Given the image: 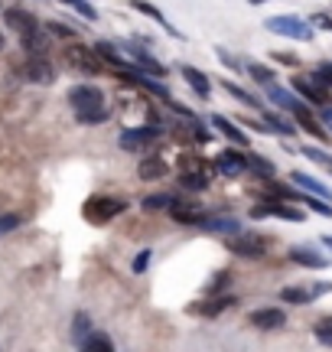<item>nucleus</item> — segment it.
<instances>
[{"label": "nucleus", "mask_w": 332, "mask_h": 352, "mask_svg": "<svg viewBox=\"0 0 332 352\" xmlns=\"http://www.w3.org/2000/svg\"><path fill=\"white\" fill-rule=\"evenodd\" d=\"M294 91L303 95L307 101H313V104H326V101H329V88L316 85L313 78H294Z\"/></svg>", "instance_id": "obj_18"}, {"label": "nucleus", "mask_w": 332, "mask_h": 352, "mask_svg": "<svg viewBox=\"0 0 332 352\" xmlns=\"http://www.w3.org/2000/svg\"><path fill=\"white\" fill-rule=\"evenodd\" d=\"M192 127H195V131H192V138L199 140V144H209V140H212V131H205L202 124H192Z\"/></svg>", "instance_id": "obj_43"}, {"label": "nucleus", "mask_w": 332, "mask_h": 352, "mask_svg": "<svg viewBox=\"0 0 332 352\" xmlns=\"http://www.w3.org/2000/svg\"><path fill=\"white\" fill-rule=\"evenodd\" d=\"M0 50H3V33H0Z\"/></svg>", "instance_id": "obj_49"}, {"label": "nucleus", "mask_w": 332, "mask_h": 352, "mask_svg": "<svg viewBox=\"0 0 332 352\" xmlns=\"http://www.w3.org/2000/svg\"><path fill=\"white\" fill-rule=\"evenodd\" d=\"M309 23H320L322 30H329V33H332V16H326V13H320V16H313Z\"/></svg>", "instance_id": "obj_44"}, {"label": "nucleus", "mask_w": 332, "mask_h": 352, "mask_svg": "<svg viewBox=\"0 0 332 352\" xmlns=\"http://www.w3.org/2000/svg\"><path fill=\"white\" fill-rule=\"evenodd\" d=\"M23 78L26 82H36V85H52L56 82V69H52V63L46 56H29L23 69Z\"/></svg>", "instance_id": "obj_9"}, {"label": "nucleus", "mask_w": 332, "mask_h": 352, "mask_svg": "<svg viewBox=\"0 0 332 352\" xmlns=\"http://www.w3.org/2000/svg\"><path fill=\"white\" fill-rule=\"evenodd\" d=\"M130 56H134V59H137V63H141V69L143 72H150V76H166V69H163V63H156L154 56H150V52H143L141 46H130Z\"/></svg>", "instance_id": "obj_24"}, {"label": "nucleus", "mask_w": 332, "mask_h": 352, "mask_svg": "<svg viewBox=\"0 0 332 352\" xmlns=\"http://www.w3.org/2000/svg\"><path fill=\"white\" fill-rule=\"evenodd\" d=\"M212 170H215V166H209L202 157H192V153L179 157V173H205V176H212Z\"/></svg>", "instance_id": "obj_26"}, {"label": "nucleus", "mask_w": 332, "mask_h": 352, "mask_svg": "<svg viewBox=\"0 0 332 352\" xmlns=\"http://www.w3.org/2000/svg\"><path fill=\"white\" fill-rule=\"evenodd\" d=\"M130 7H134V10H141V13H147V16H150V20H156V23L163 26L166 33H169V36H179L176 30H173V23H166L163 10H156L154 3H147V0H130Z\"/></svg>", "instance_id": "obj_23"}, {"label": "nucleus", "mask_w": 332, "mask_h": 352, "mask_svg": "<svg viewBox=\"0 0 332 352\" xmlns=\"http://www.w3.org/2000/svg\"><path fill=\"white\" fill-rule=\"evenodd\" d=\"M329 173H332V166H329Z\"/></svg>", "instance_id": "obj_50"}, {"label": "nucleus", "mask_w": 332, "mask_h": 352, "mask_svg": "<svg viewBox=\"0 0 332 352\" xmlns=\"http://www.w3.org/2000/svg\"><path fill=\"white\" fill-rule=\"evenodd\" d=\"M225 284H228V271H218V274H215V280L209 284V294H218V290L225 287Z\"/></svg>", "instance_id": "obj_41"}, {"label": "nucleus", "mask_w": 332, "mask_h": 352, "mask_svg": "<svg viewBox=\"0 0 332 352\" xmlns=\"http://www.w3.org/2000/svg\"><path fill=\"white\" fill-rule=\"evenodd\" d=\"M281 300L283 303H309V300H316V297H313V287H283Z\"/></svg>", "instance_id": "obj_29"}, {"label": "nucleus", "mask_w": 332, "mask_h": 352, "mask_svg": "<svg viewBox=\"0 0 332 352\" xmlns=\"http://www.w3.org/2000/svg\"><path fill=\"white\" fill-rule=\"evenodd\" d=\"M244 69H248V76L254 78L257 85H270V82H274V69H268V65H261V63H248Z\"/></svg>", "instance_id": "obj_31"}, {"label": "nucleus", "mask_w": 332, "mask_h": 352, "mask_svg": "<svg viewBox=\"0 0 332 352\" xmlns=\"http://www.w3.org/2000/svg\"><path fill=\"white\" fill-rule=\"evenodd\" d=\"M78 349H85V352H111V349H115V342H111V336H108V333H88V336H85V342H82Z\"/></svg>", "instance_id": "obj_25"}, {"label": "nucleus", "mask_w": 332, "mask_h": 352, "mask_svg": "<svg viewBox=\"0 0 332 352\" xmlns=\"http://www.w3.org/2000/svg\"><path fill=\"white\" fill-rule=\"evenodd\" d=\"M264 121H268L270 131H277V134H287V138L300 131V127H294L290 121H287V118H281V114H264Z\"/></svg>", "instance_id": "obj_33"}, {"label": "nucleus", "mask_w": 332, "mask_h": 352, "mask_svg": "<svg viewBox=\"0 0 332 352\" xmlns=\"http://www.w3.org/2000/svg\"><path fill=\"white\" fill-rule=\"evenodd\" d=\"M20 43H23V52L26 56H46V50H49V30H29V33H23L20 36Z\"/></svg>", "instance_id": "obj_17"}, {"label": "nucleus", "mask_w": 332, "mask_h": 352, "mask_svg": "<svg viewBox=\"0 0 332 352\" xmlns=\"http://www.w3.org/2000/svg\"><path fill=\"white\" fill-rule=\"evenodd\" d=\"M209 124L218 127V134H222V138H228L235 147H248V134H244L235 121H228L225 114H212V118H209Z\"/></svg>", "instance_id": "obj_12"}, {"label": "nucleus", "mask_w": 332, "mask_h": 352, "mask_svg": "<svg viewBox=\"0 0 332 352\" xmlns=\"http://www.w3.org/2000/svg\"><path fill=\"white\" fill-rule=\"evenodd\" d=\"M20 215L13 212V215H0V235H7V232H13V228H20Z\"/></svg>", "instance_id": "obj_39"}, {"label": "nucleus", "mask_w": 332, "mask_h": 352, "mask_svg": "<svg viewBox=\"0 0 332 352\" xmlns=\"http://www.w3.org/2000/svg\"><path fill=\"white\" fill-rule=\"evenodd\" d=\"M290 261L303 264V267H316V271H322V267H329L332 264V258L320 254L316 248H309V245H296V248H290Z\"/></svg>", "instance_id": "obj_11"}, {"label": "nucleus", "mask_w": 332, "mask_h": 352, "mask_svg": "<svg viewBox=\"0 0 332 352\" xmlns=\"http://www.w3.org/2000/svg\"><path fill=\"white\" fill-rule=\"evenodd\" d=\"M290 179H294V186H300V189H307V192H313V196H322V199H329L332 202V189L326 186V183H320L316 176H309V173H290Z\"/></svg>", "instance_id": "obj_21"}, {"label": "nucleus", "mask_w": 332, "mask_h": 352, "mask_svg": "<svg viewBox=\"0 0 332 352\" xmlns=\"http://www.w3.org/2000/svg\"><path fill=\"white\" fill-rule=\"evenodd\" d=\"M209 183H212V176L205 173H179V186L189 189V192H202V189H209Z\"/></svg>", "instance_id": "obj_28"}, {"label": "nucleus", "mask_w": 332, "mask_h": 352, "mask_svg": "<svg viewBox=\"0 0 332 352\" xmlns=\"http://www.w3.org/2000/svg\"><path fill=\"white\" fill-rule=\"evenodd\" d=\"M322 124L332 131V104H326V108H322Z\"/></svg>", "instance_id": "obj_46"}, {"label": "nucleus", "mask_w": 332, "mask_h": 352, "mask_svg": "<svg viewBox=\"0 0 332 352\" xmlns=\"http://www.w3.org/2000/svg\"><path fill=\"white\" fill-rule=\"evenodd\" d=\"M65 59H69L72 69L85 72V76H98L104 69V59L95 50H88V46H69V50H65Z\"/></svg>", "instance_id": "obj_6"}, {"label": "nucleus", "mask_w": 332, "mask_h": 352, "mask_svg": "<svg viewBox=\"0 0 332 352\" xmlns=\"http://www.w3.org/2000/svg\"><path fill=\"white\" fill-rule=\"evenodd\" d=\"M3 23L10 26V30H16L20 36L39 26V23H36V16H33L29 10H23V7H7V10H3Z\"/></svg>", "instance_id": "obj_10"}, {"label": "nucleus", "mask_w": 332, "mask_h": 352, "mask_svg": "<svg viewBox=\"0 0 332 352\" xmlns=\"http://www.w3.org/2000/svg\"><path fill=\"white\" fill-rule=\"evenodd\" d=\"M268 215H274V219H287V222H303V212L300 209H294V206H287V199L283 202H257L254 209H251V219H268Z\"/></svg>", "instance_id": "obj_7"}, {"label": "nucleus", "mask_w": 332, "mask_h": 352, "mask_svg": "<svg viewBox=\"0 0 332 352\" xmlns=\"http://www.w3.org/2000/svg\"><path fill=\"white\" fill-rule=\"evenodd\" d=\"M169 215L176 219L179 226H199L205 215L192 206V202H179V199H173V206H169Z\"/></svg>", "instance_id": "obj_20"}, {"label": "nucleus", "mask_w": 332, "mask_h": 352, "mask_svg": "<svg viewBox=\"0 0 332 352\" xmlns=\"http://www.w3.org/2000/svg\"><path fill=\"white\" fill-rule=\"evenodd\" d=\"M150 258H154L150 248H143V252L134 258V267H130V271H134V274H143V271H147V264H150Z\"/></svg>", "instance_id": "obj_40"}, {"label": "nucleus", "mask_w": 332, "mask_h": 352, "mask_svg": "<svg viewBox=\"0 0 332 352\" xmlns=\"http://www.w3.org/2000/svg\"><path fill=\"white\" fill-rule=\"evenodd\" d=\"M169 173V164H166L163 157H143L141 166H137V176L147 179V183H156V179H163Z\"/></svg>", "instance_id": "obj_19"}, {"label": "nucleus", "mask_w": 332, "mask_h": 352, "mask_svg": "<svg viewBox=\"0 0 332 352\" xmlns=\"http://www.w3.org/2000/svg\"><path fill=\"white\" fill-rule=\"evenodd\" d=\"M59 3H65V7H72V10H75L78 16H85V20H98V10L91 7L88 0H59Z\"/></svg>", "instance_id": "obj_35"}, {"label": "nucleus", "mask_w": 332, "mask_h": 352, "mask_svg": "<svg viewBox=\"0 0 332 352\" xmlns=\"http://www.w3.org/2000/svg\"><path fill=\"white\" fill-rule=\"evenodd\" d=\"M199 228L205 232H218V235H235V232H241V222L235 219V215H205Z\"/></svg>", "instance_id": "obj_15"}, {"label": "nucleus", "mask_w": 332, "mask_h": 352, "mask_svg": "<svg viewBox=\"0 0 332 352\" xmlns=\"http://www.w3.org/2000/svg\"><path fill=\"white\" fill-rule=\"evenodd\" d=\"M228 252L238 254V258H264V252H268V239L251 235V232H235V235L228 239Z\"/></svg>", "instance_id": "obj_5"}, {"label": "nucleus", "mask_w": 332, "mask_h": 352, "mask_svg": "<svg viewBox=\"0 0 332 352\" xmlns=\"http://www.w3.org/2000/svg\"><path fill=\"white\" fill-rule=\"evenodd\" d=\"M313 333H316V340H320L322 346H329V349H332V316H322Z\"/></svg>", "instance_id": "obj_37"}, {"label": "nucleus", "mask_w": 332, "mask_h": 352, "mask_svg": "<svg viewBox=\"0 0 332 352\" xmlns=\"http://www.w3.org/2000/svg\"><path fill=\"white\" fill-rule=\"evenodd\" d=\"M69 104L75 111L78 124H102L108 121V98L98 85H72L69 88Z\"/></svg>", "instance_id": "obj_1"}, {"label": "nucleus", "mask_w": 332, "mask_h": 352, "mask_svg": "<svg viewBox=\"0 0 332 352\" xmlns=\"http://www.w3.org/2000/svg\"><path fill=\"white\" fill-rule=\"evenodd\" d=\"M231 303H235V297H228V294H225V297L205 300V303H199V307H192V310H195V314H202V316H218L222 310H228Z\"/></svg>", "instance_id": "obj_27"}, {"label": "nucleus", "mask_w": 332, "mask_h": 352, "mask_svg": "<svg viewBox=\"0 0 332 352\" xmlns=\"http://www.w3.org/2000/svg\"><path fill=\"white\" fill-rule=\"evenodd\" d=\"M264 26H268L270 33H277V36H287V39H300V43H309V39H313V23L300 20V16H294V13H281V16H270Z\"/></svg>", "instance_id": "obj_2"}, {"label": "nucleus", "mask_w": 332, "mask_h": 352, "mask_svg": "<svg viewBox=\"0 0 332 352\" xmlns=\"http://www.w3.org/2000/svg\"><path fill=\"white\" fill-rule=\"evenodd\" d=\"M248 3H251V7H261V3H268V0H248Z\"/></svg>", "instance_id": "obj_48"}, {"label": "nucleus", "mask_w": 332, "mask_h": 352, "mask_svg": "<svg viewBox=\"0 0 332 352\" xmlns=\"http://www.w3.org/2000/svg\"><path fill=\"white\" fill-rule=\"evenodd\" d=\"M268 88V98L277 104V108H283V111H294L296 104H300V98H296L294 91H287V88H281L277 82H270V85H264Z\"/></svg>", "instance_id": "obj_22"}, {"label": "nucleus", "mask_w": 332, "mask_h": 352, "mask_svg": "<svg viewBox=\"0 0 332 352\" xmlns=\"http://www.w3.org/2000/svg\"><path fill=\"white\" fill-rule=\"evenodd\" d=\"M290 114L296 118V124H300V131H307V134H313L316 140H329V134H326V127H320V121H316V118L309 114V108L303 104V101H300V104H296V108H294Z\"/></svg>", "instance_id": "obj_14"}, {"label": "nucleus", "mask_w": 332, "mask_h": 352, "mask_svg": "<svg viewBox=\"0 0 332 352\" xmlns=\"http://www.w3.org/2000/svg\"><path fill=\"white\" fill-rule=\"evenodd\" d=\"M225 91H228V95H235V98L241 101V104H248V108H261V101H257L254 95H251V91H244L241 85H235L231 78H228V82H225Z\"/></svg>", "instance_id": "obj_32"}, {"label": "nucleus", "mask_w": 332, "mask_h": 352, "mask_svg": "<svg viewBox=\"0 0 332 352\" xmlns=\"http://www.w3.org/2000/svg\"><path fill=\"white\" fill-rule=\"evenodd\" d=\"M88 333H91V320L85 314H75V320H72V340H75V346H82Z\"/></svg>", "instance_id": "obj_30"}, {"label": "nucleus", "mask_w": 332, "mask_h": 352, "mask_svg": "<svg viewBox=\"0 0 332 352\" xmlns=\"http://www.w3.org/2000/svg\"><path fill=\"white\" fill-rule=\"evenodd\" d=\"M179 72H182L186 85H189L199 98H209V95H212V82H209V76H205V72H199L195 65H179Z\"/></svg>", "instance_id": "obj_16"}, {"label": "nucleus", "mask_w": 332, "mask_h": 352, "mask_svg": "<svg viewBox=\"0 0 332 352\" xmlns=\"http://www.w3.org/2000/svg\"><path fill=\"white\" fill-rule=\"evenodd\" d=\"M251 323L257 329H281L287 323V310H277V307H261L251 314Z\"/></svg>", "instance_id": "obj_13"}, {"label": "nucleus", "mask_w": 332, "mask_h": 352, "mask_svg": "<svg viewBox=\"0 0 332 352\" xmlns=\"http://www.w3.org/2000/svg\"><path fill=\"white\" fill-rule=\"evenodd\" d=\"M322 245H326V248H332V235H326V239H322Z\"/></svg>", "instance_id": "obj_47"}, {"label": "nucleus", "mask_w": 332, "mask_h": 352, "mask_svg": "<svg viewBox=\"0 0 332 352\" xmlns=\"http://www.w3.org/2000/svg\"><path fill=\"white\" fill-rule=\"evenodd\" d=\"M169 206H173V196H169V192H154V196L143 199V209H147V212H160V209H169Z\"/></svg>", "instance_id": "obj_34"}, {"label": "nucleus", "mask_w": 332, "mask_h": 352, "mask_svg": "<svg viewBox=\"0 0 332 352\" xmlns=\"http://www.w3.org/2000/svg\"><path fill=\"white\" fill-rule=\"evenodd\" d=\"M128 209L121 199H111V196H95V199H88L85 206H82V215L88 219L91 226H104V222H111L115 215H121Z\"/></svg>", "instance_id": "obj_3"}, {"label": "nucleus", "mask_w": 332, "mask_h": 352, "mask_svg": "<svg viewBox=\"0 0 332 352\" xmlns=\"http://www.w3.org/2000/svg\"><path fill=\"white\" fill-rule=\"evenodd\" d=\"M274 59H277V63H287V65H296V56H290V52H277Z\"/></svg>", "instance_id": "obj_45"}, {"label": "nucleus", "mask_w": 332, "mask_h": 352, "mask_svg": "<svg viewBox=\"0 0 332 352\" xmlns=\"http://www.w3.org/2000/svg\"><path fill=\"white\" fill-rule=\"evenodd\" d=\"M313 82L316 85H322V88H332V63H322V65H316V72H313Z\"/></svg>", "instance_id": "obj_38"}, {"label": "nucleus", "mask_w": 332, "mask_h": 352, "mask_svg": "<svg viewBox=\"0 0 332 352\" xmlns=\"http://www.w3.org/2000/svg\"><path fill=\"white\" fill-rule=\"evenodd\" d=\"M163 134V127L160 124H147V127H130V131H124L121 138H117V144H121V151H147L150 144H154L156 138Z\"/></svg>", "instance_id": "obj_4"}, {"label": "nucleus", "mask_w": 332, "mask_h": 352, "mask_svg": "<svg viewBox=\"0 0 332 352\" xmlns=\"http://www.w3.org/2000/svg\"><path fill=\"white\" fill-rule=\"evenodd\" d=\"M215 170L222 176H228V179H238V176L248 170V153L235 151V147L222 151V153H218V160H215Z\"/></svg>", "instance_id": "obj_8"}, {"label": "nucleus", "mask_w": 332, "mask_h": 352, "mask_svg": "<svg viewBox=\"0 0 332 352\" xmlns=\"http://www.w3.org/2000/svg\"><path fill=\"white\" fill-rule=\"evenodd\" d=\"M215 52H218V59H222V63L228 65V69H235V72H238V69H241V63H238V59H235V56H228V52L222 50V46H218Z\"/></svg>", "instance_id": "obj_42"}, {"label": "nucleus", "mask_w": 332, "mask_h": 352, "mask_svg": "<svg viewBox=\"0 0 332 352\" xmlns=\"http://www.w3.org/2000/svg\"><path fill=\"white\" fill-rule=\"evenodd\" d=\"M248 166H251L254 173H261L264 179H270V176H274V164H270V160H264V157H257V153H248Z\"/></svg>", "instance_id": "obj_36"}]
</instances>
